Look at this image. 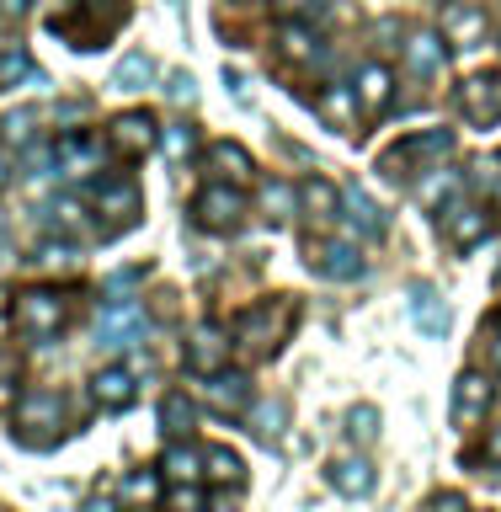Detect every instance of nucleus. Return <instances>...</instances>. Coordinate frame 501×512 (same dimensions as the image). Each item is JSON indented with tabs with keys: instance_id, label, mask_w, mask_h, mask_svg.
Returning <instances> with one entry per match:
<instances>
[{
	"instance_id": "13d9d810",
	"label": "nucleus",
	"mask_w": 501,
	"mask_h": 512,
	"mask_svg": "<svg viewBox=\"0 0 501 512\" xmlns=\"http://www.w3.org/2000/svg\"><path fill=\"white\" fill-rule=\"evenodd\" d=\"M496 400H501V384H496Z\"/></svg>"
},
{
	"instance_id": "9b49d317",
	"label": "nucleus",
	"mask_w": 501,
	"mask_h": 512,
	"mask_svg": "<svg viewBox=\"0 0 501 512\" xmlns=\"http://www.w3.org/2000/svg\"><path fill=\"white\" fill-rule=\"evenodd\" d=\"M443 38H448V48H480V43L491 38L486 6H475V0H448V11H443Z\"/></svg>"
},
{
	"instance_id": "423d86ee",
	"label": "nucleus",
	"mask_w": 501,
	"mask_h": 512,
	"mask_svg": "<svg viewBox=\"0 0 501 512\" xmlns=\"http://www.w3.org/2000/svg\"><path fill=\"white\" fill-rule=\"evenodd\" d=\"M144 331H150V320H144V310L134 299H107L102 315H96V342H102V347L128 352V347L144 342Z\"/></svg>"
},
{
	"instance_id": "cd10ccee",
	"label": "nucleus",
	"mask_w": 501,
	"mask_h": 512,
	"mask_svg": "<svg viewBox=\"0 0 501 512\" xmlns=\"http://www.w3.org/2000/svg\"><path fill=\"white\" fill-rule=\"evenodd\" d=\"M86 208H80L75 198H59V203H48L43 208V230L48 235H64V240H80V235H86Z\"/></svg>"
},
{
	"instance_id": "ddd939ff",
	"label": "nucleus",
	"mask_w": 501,
	"mask_h": 512,
	"mask_svg": "<svg viewBox=\"0 0 501 512\" xmlns=\"http://www.w3.org/2000/svg\"><path fill=\"white\" fill-rule=\"evenodd\" d=\"M459 112H464V123H475V128H491L501 123V75H470L459 86Z\"/></svg>"
},
{
	"instance_id": "4468645a",
	"label": "nucleus",
	"mask_w": 501,
	"mask_h": 512,
	"mask_svg": "<svg viewBox=\"0 0 501 512\" xmlns=\"http://www.w3.org/2000/svg\"><path fill=\"white\" fill-rule=\"evenodd\" d=\"M155 144H160V123L150 118V112H123V118H112V150H118L123 160L150 155Z\"/></svg>"
},
{
	"instance_id": "b1692460",
	"label": "nucleus",
	"mask_w": 501,
	"mask_h": 512,
	"mask_svg": "<svg viewBox=\"0 0 501 512\" xmlns=\"http://www.w3.org/2000/svg\"><path fill=\"white\" fill-rule=\"evenodd\" d=\"M411 320L422 336H448V326H454V315L438 299V288H411Z\"/></svg>"
},
{
	"instance_id": "603ef678",
	"label": "nucleus",
	"mask_w": 501,
	"mask_h": 512,
	"mask_svg": "<svg viewBox=\"0 0 501 512\" xmlns=\"http://www.w3.org/2000/svg\"><path fill=\"white\" fill-rule=\"evenodd\" d=\"M86 11H123V0H80Z\"/></svg>"
},
{
	"instance_id": "8fccbe9b",
	"label": "nucleus",
	"mask_w": 501,
	"mask_h": 512,
	"mask_svg": "<svg viewBox=\"0 0 501 512\" xmlns=\"http://www.w3.org/2000/svg\"><path fill=\"white\" fill-rule=\"evenodd\" d=\"M80 512H123L118 502H112V496H91V502L86 507H80Z\"/></svg>"
},
{
	"instance_id": "a878e982",
	"label": "nucleus",
	"mask_w": 501,
	"mask_h": 512,
	"mask_svg": "<svg viewBox=\"0 0 501 512\" xmlns=\"http://www.w3.org/2000/svg\"><path fill=\"white\" fill-rule=\"evenodd\" d=\"M256 203H262V214L267 219H294V208H299V187L294 182H283V176H267V182H256Z\"/></svg>"
},
{
	"instance_id": "c756f323",
	"label": "nucleus",
	"mask_w": 501,
	"mask_h": 512,
	"mask_svg": "<svg viewBox=\"0 0 501 512\" xmlns=\"http://www.w3.org/2000/svg\"><path fill=\"white\" fill-rule=\"evenodd\" d=\"M315 107H320V118L336 123V128H347V123L363 112V107H358V91H352V86H326V91L315 96Z\"/></svg>"
},
{
	"instance_id": "58836bf2",
	"label": "nucleus",
	"mask_w": 501,
	"mask_h": 512,
	"mask_svg": "<svg viewBox=\"0 0 501 512\" xmlns=\"http://www.w3.org/2000/svg\"><path fill=\"white\" fill-rule=\"evenodd\" d=\"M166 512H208L198 480H182V486H171V491H166Z\"/></svg>"
},
{
	"instance_id": "79ce46f5",
	"label": "nucleus",
	"mask_w": 501,
	"mask_h": 512,
	"mask_svg": "<svg viewBox=\"0 0 501 512\" xmlns=\"http://www.w3.org/2000/svg\"><path fill=\"white\" fill-rule=\"evenodd\" d=\"M272 6H278L283 22H310V16L326 11V0H272Z\"/></svg>"
},
{
	"instance_id": "f8f14e48",
	"label": "nucleus",
	"mask_w": 501,
	"mask_h": 512,
	"mask_svg": "<svg viewBox=\"0 0 501 512\" xmlns=\"http://www.w3.org/2000/svg\"><path fill=\"white\" fill-rule=\"evenodd\" d=\"M91 208L107 224H139V187L128 182V176H102V182L91 187Z\"/></svg>"
},
{
	"instance_id": "a211bd4d",
	"label": "nucleus",
	"mask_w": 501,
	"mask_h": 512,
	"mask_svg": "<svg viewBox=\"0 0 501 512\" xmlns=\"http://www.w3.org/2000/svg\"><path fill=\"white\" fill-rule=\"evenodd\" d=\"M352 91H358V107L374 118V112H390L395 102V70L390 64H363L358 80H352Z\"/></svg>"
},
{
	"instance_id": "9d476101",
	"label": "nucleus",
	"mask_w": 501,
	"mask_h": 512,
	"mask_svg": "<svg viewBox=\"0 0 501 512\" xmlns=\"http://www.w3.org/2000/svg\"><path fill=\"white\" fill-rule=\"evenodd\" d=\"M230 352H235V342L224 336L214 320H203V326H192V336H187V368L192 374H219V368H230Z\"/></svg>"
},
{
	"instance_id": "4c0bfd02",
	"label": "nucleus",
	"mask_w": 501,
	"mask_h": 512,
	"mask_svg": "<svg viewBox=\"0 0 501 512\" xmlns=\"http://www.w3.org/2000/svg\"><path fill=\"white\" fill-rule=\"evenodd\" d=\"M32 123H38V112H32V107H11L6 118H0V139H6V144H27Z\"/></svg>"
},
{
	"instance_id": "c03bdc74",
	"label": "nucleus",
	"mask_w": 501,
	"mask_h": 512,
	"mask_svg": "<svg viewBox=\"0 0 501 512\" xmlns=\"http://www.w3.org/2000/svg\"><path fill=\"white\" fill-rule=\"evenodd\" d=\"M427 512H470V502H464L459 491H438V496L427 502Z\"/></svg>"
},
{
	"instance_id": "2eb2a0df",
	"label": "nucleus",
	"mask_w": 501,
	"mask_h": 512,
	"mask_svg": "<svg viewBox=\"0 0 501 512\" xmlns=\"http://www.w3.org/2000/svg\"><path fill=\"white\" fill-rule=\"evenodd\" d=\"M203 395H208V411H219V416H246V411H251V379L235 374V368L208 374Z\"/></svg>"
},
{
	"instance_id": "72a5a7b5",
	"label": "nucleus",
	"mask_w": 501,
	"mask_h": 512,
	"mask_svg": "<svg viewBox=\"0 0 501 512\" xmlns=\"http://www.w3.org/2000/svg\"><path fill=\"white\" fill-rule=\"evenodd\" d=\"M299 208H310V214H331L336 208V187L326 176H304L299 182Z\"/></svg>"
},
{
	"instance_id": "aec40b11",
	"label": "nucleus",
	"mask_w": 501,
	"mask_h": 512,
	"mask_svg": "<svg viewBox=\"0 0 501 512\" xmlns=\"http://www.w3.org/2000/svg\"><path fill=\"white\" fill-rule=\"evenodd\" d=\"M326 480H331V486L342 491V496H352V502H358V496H368V491L379 486V470H374V464H368L363 454H342V459H331Z\"/></svg>"
},
{
	"instance_id": "c85d7f7f",
	"label": "nucleus",
	"mask_w": 501,
	"mask_h": 512,
	"mask_svg": "<svg viewBox=\"0 0 501 512\" xmlns=\"http://www.w3.org/2000/svg\"><path fill=\"white\" fill-rule=\"evenodd\" d=\"M160 427H166V438H192V427H198V406L182 395V390H171L166 400H160Z\"/></svg>"
},
{
	"instance_id": "a18cd8bd",
	"label": "nucleus",
	"mask_w": 501,
	"mask_h": 512,
	"mask_svg": "<svg viewBox=\"0 0 501 512\" xmlns=\"http://www.w3.org/2000/svg\"><path fill=\"white\" fill-rule=\"evenodd\" d=\"M27 11H32V0H0V16H6V22H22Z\"/></svg>"
},
{
	"instance_id": "c9c22d12",
	"label": "nucleus",
	"mask_w": 501,
	"mask_h": 512,
	"mask_svg": "<svg viewBox=\"0 0 501 512\" xmlns=\"http://www.w3.org/2000/svg\"><path fill=\"white\" fill-rule=\"evenodd\" d=\"M379 427H384V422H379V411H374V406H352V411H347V438L358 443V448L374 443V438H379Z\"/></svg>"
},
{
	"instance_id": "de8ad7c7",
	"label": "nucleus",
	"mask_w": 501,
	"mask_h": 512,
	"mask_svg": "<svg viewBox=\"0 0 501 512\" xmlns=\"http://www.w3.org/2000/svg\"><path fill=\"white\" fill-rule=\"evenodd\" d=\"M11 406H16V384H11L6 374H0V416H6Z\"/></svg>"
},
{
	"instance_id": "ea45409f",
	"label": "nucleus",
	"mask_w": 501,
	"mask_h": 512,
	"mask_svg": "<svg viewBox=\"0 0 501 512\" xmlns=\"http://www.w3.org/2000/svg\"><path fill=\"white\" fill-rule=\"evenodd\" d=\"M38 262H43V267H70V262H75V240L48 235L43 246H38Z\"/></svg>"
},
{
	"instance_id": "864d4df0",
	"label": "nucleus",
	"mask_w": 501,
	"mask_h": 512,
	"mask_svg": "<svg viewBox=\"0 0 501 512\" xmlns=\"http://www.w3.org/2000/svg\"><path fill=\"white\" fill-rule=\"evenodd\" d=\"M11 187V166H6V155H0V192Z\"/></svg>"
},
{
	"instance_id": "5701e85b",
	"label": "nucleus",
	"mask_w": 501,
	"mask_h": 512,
	"mask_svg": "<svg viewBox=\"0 0 501 512\" xmlns=\"http://www.w3.org/2000/svg\"><path fill=\"white\" fill-rule=\"evenodd\" d=\"M459 187H464V171H454V166H427L422 171V187H416V198H422V208H432V214H443L448 203L459 198Z\"/></svg>"
},
{
	"instance_id": "f257e3e1",
	"label": "nucleus",
	"mask_w": 501,
	"mask_h": 512,
	"mask_svg": "<svg viewBox=\"0 0 501 512\" xmlns=\"http://www.w3.org/2000/svg\"><path fill=\"white\" fill-rule=\"evenodd\" d=\"M448 155H454V128H427V134H406L390 150H379V171L384 182H411L416 171L438 166Z\"/></svg>"
},
{
	"instance_id": "3c124183",
	"label": "nucleus",
	"mask_w": 501,
	"mask_h": 512,
	"mask_svg": "<svg viewBox=\"0 0 501 512\" xmlns=\"http://www.w3.org/2000/svg\"><path fill=\"white\" fill-rule=\"evenodd\" d=\"M486 459L501 464V427H491V438H486Z\"/></svg>"
},
{
	"instance_id": "e433bc0d",
	"label": "nucleus",
	"mask_w": 501,
	"mask_h": 512,
	"mask_svg": "<svg viewBox=\"0 0 501 512\" xmlns=\"http://www.w3.org/2000/svg\"><path fill=\"white\" fill-rule=\"evenodd\" d=\"M155 496H160V475L155 470H134V475H128V486H123V502L128 507H150Z\"/></svg>"
},
{
	"instance_id": "37998d69",
	"label": "nucleus",
	"mask_w": 501,
	"mask_h": 512,
	"mask_svg": "<svg viewBox=\"0 0 501 512\" xmlns=\"http://www.w3.org/2000/svg\"><path fill=\"white\" fill-rule=\"evenodd\" d=\"M144 278V267H128V272H112V278L102 283V294L107 299H128V294H134V283Z\"/></svg>"
},
{
	"instance_id": "1a4fd4ad",
	"label": "nucleus",
	"mask_w": 501,
	"mask_h": 512,
	"mask_svg": "<svg viewBox=\"0 0 501 512\" xmlns=\"http://www.w3.org/2000/svg\"><path fill=\"white\" fill-rule=\"evenodd\" d=\"M400 54H406V70L422 80V86H427V80H443V75H448V38H443V32H427V27H422V32H406Z\"/></svg>"
},
{
	"instance_id": "4be33fe9",
	"label": "nucleus",
	"mask_w": 501,
	"mask_h": 512,
	"mask_svg": "<svg viewBox=\"0 0 501 512\" xmlns=\"http://www.w3.org/2000/svg\"><path fill=\"white\" fill-rule=\"evenodd\" d=\"M134 395H139L134 390V374H128L123 363H112V368H102V374L91 379V400L102 411H128V406H134Z\"/></svg>"
},
{
	"instance_id": "7ed1b4c3",
	"label": "nucleus",
	"mask_w": 501,
	"mask_h": 512,
	"mask_svg": "<svg viewBox=\"0 0 501 512\" xmlns=\"http://www.w3.org/2000/svg\"><path fill=\"white\" fill-rule=\"evenodd\" d=\"M11 326L22 331V336H38V342H48V336H59L64 326H70V294L64 288H22L11 304Z\"/></svg>"
},
{
	"instance_id": "bb28decb",
	"label": "nucleus",
	"mask_w": 501,
	"mask_h": 512,
	"mask_svg": "<svg viewBox=\"0 0 501 512\" xmlns=\"http://www.w3.org/2000/svg\"><path fill=\"white\" fill-rule=\"evenodd\" d=\"M160 475H166L171 486H182V480H198V475H203V448H192L187 438H176L166 454H160Z\"/></svg>"
},
{
	"instance_id": "f704fd0d",
	"label": "nucleus",
	"mask_w": 501,
	"mask_h": 512,
	"mask_svg": "<svg viewBox=\"0 0 501 512\" xmlns=\"http://www.w3.org/2000/svg\"><path fill=\"white\" fill-rule=\"evenodd\" d=\"M251 427H256V438H278V432H283V416H288V406H283V400H262V406H256V400H251Z\"/></svg>"
},
{
	"instance_id": "09e8293b",
	"label": "nucleus",
	"mask_w": 501,
	"mask_h": 512,
	"mask_svg": "<svg viewBox=\"0 0 501 512\" xmlns=\"http://www.w3.org/2000/svg\"><path fill=\"white\" fill-rule=\"evenodd\" d=\"M75 118H86V102H59V123H75Z\"/></svg>"
},
{
	"instance_id": "39448f33",
	"label": "nucleus",
	"mask_w": 501,
	"mask_h": 512,
	"mask_svg": "<svg viewBox=\"0 0 501 512\" xmlns=\"http://www.w3.org/2000/svg\"><path fill=\"white\" fill-rule=\"evenodd\" d=\"M246 192H240L235 182H208L198 198H192V214H198L203 230H214V235H230L240 230V219H246Z\"/></svg>"
},
{
	"instance_id": "20e7f679",
	"label": "nucleus",
	"mask_w": 501,
	"mask_h": 512,
	"mask_svg": "<svg viewBox=\"0 0 501 512\" xmlns=\"http://www.w3.org/2000/svg\"><path fill=\"white\" fill-rule=\"evenodd\" d=\"M22 406V427H16V443L22 448H54L64 438V400L54 390H38V395H16Z\"/></svg>"
},
{
	"instance_id": "a19ab883",
	"label": "nucleus",
	"mask_w": 501,
	"mask_h": 512,
	"mask_svg": "<svg viewBox=\"0 0 501 512\" xmlns=\"http://www.w3.org/2000/svg\"><path fill=\"white\" fill-rule=\"evenodd\" d=\"M166 96H171L176 107H192V102H198V80H192L187 70H171V80H166Z\"/></svg>"
},
{
	"instance_id": "49530a36",
	"label": "nucleus",
	"mask_w": 501,
	"mask_h": 512,
	"mask_svg": "<svg viewBox=\"0 0 501 512\" xmlns=\"http://www.w3.org/2000/svg\"><path fill=\"white\" fill-rule=\"evenodd\" d=\"M496 166H501V160H491V155H486V160H475V182H480V187H491Z\"/></svg>"
},
{
	"instance_id": "6ab92c4d",
	"label": "nucleus",
	"mask_w": 501,
	"mask_h": 512,
	"mask_svg": "<svg viewBox=\"0 0 501 512\" xmlns=\"http://www.w3.org/2000/svg\"><path fill=\"white\" fill-rule=\"evenodd\" d=\"M208 171H214L219 182L246 187V182H251V171H256V160H251L246 144H235V139H214V144H208Z\"/></svg>"
},
{
	"instance_id": "7c9ffc66",
	"label": "nucleus",
	"mask_w": 501,
	"mask_h": 512,
	"mask_svg": "<svg viewBox=\"0 0 501 512\" xmlns=\"http://www.w3.org/2000/svg\"><path fill=\"white\" fill-rule=\"evenodd\" d=\"M203 475L214 480V486H240V480H246V464H240V454L235 448H208L203 454Z\"/></svg>"
},
{
	"instance_id": "0eeeda50",
	"label": "nucleus",
	"mask_w": 501,
	"mask_h": 512,
	"mask_svg": "<svg viewBox=\"0 0 501 512\" xmlns=\"http://www.w3.org/2000/svg\"><path fill=\"white\" fill-rule=\"evenodd\" d=\"M304 251H310V267L331 283H352L368 272V256L352 240H304Z\"/></svg>"
},
{
	"instance_id": "5fc2aeb1",
	"label": "nucleus",
	"mask_w": 501,
	"mask_h": 512,
	"mask_svg": "<svg viewBox=\"0 0 501 512\" xmlns=\"http://www.w3.org/2000/svg\"><path fill=\"white\" fill-rule=\"evenodd\" d=\"M491 363L501 368V336H496V342H491Z\"/></svg>"
},
{
	"instance_id": "473e14b6",
	"label": "nucleus",
	"mask_w": 501,
	"mask_h": 512,
	"mask_svg": "<svg viewBox=\"0 0 501 512\" xmlns=\"http://www.w3.org/2000/svg\"><path fill=\"white\" fill-rule=\"evenodd\" d=\"M150 80H155L150 54H123V59H118V70H112V86H118V91H144Z\"/></svg>"
},
{
	"instance_id": "f3484780",
	"label": "nucleus",
	"mask_w": 501,
	"mask_h": 512,
	"mask_svg": "<svg viewBox=\"0 0 501 512\" xmlns=\"http://www.w3.org/2000/svg\"><path fill=\"white\" fill-rule=\"evenodd\" d=\"M336 198H342V219H347V230H358V235H384V208L368 198V192L358 187V182H342V192H336Z\"/></svg>"
},
{
	"instance_id": "6e6552de",
	"label": "nucleus",
	"mask_w": 501,
	"mask_h": 512,
	"mask_svg": "<svg viewBox=\"0 0 501 512\" xmlns=\"http://www.w3.org/2000/svg\"><path fill=\"white\" fill-rule=\"evenodd\" d=\"M491 230H496L491 208H480V203H448L443 208V240L454 251H475L480 240H491Z\"/></svg>"
},
{
	"instance_id": "6e6d98bb",
	"label": "nucleus",
	"mask_w": 501,
	"mask_h": 512,
	"mask_svg": "<svg viewBox=\"0 0 501 512\" xmlns=\"http://www.w3.org/2000/svg\"><path fill=\"white\" fill-rule=\"evenodd\" d=\"M214 512H235V507H214Z\"/></svg>"
},
{
	"instance_id": "f03ea898",
	"label": "nucleus",
	"mask_w": 501,
	"mask_h": 512,
	"mask_svg": "<svg viewBox=\"0 0 501 512\" xmlns=\"http://www.w3.org/2000/svg\"><path fill=\"white\" fill-rule=\"evenodd\" d=\"M294 320H299V304L294 299H262V304H251V310L240 315V347L256 352V358H278V347L288 342Z\"/></svg>"
},
{
	"instance_id": "393cba45",
	"label": "nucleus",
	"mask_w": 501,
	"mask_h": 512,
	"mask_svg": "<svg viewBox=\"0 0 501 512\" xmlns=\"http://www.w3.org/2000/svg\"><path fill=\"white\" fill-rule=\"evenodd\" d=\"M278 48H283V59H294V64H320L326 59V48H320V38L310 32V22H283Z\"/></svg>"
},
{
	"instance_id": "412c9836",
	"label": "nucleus",
	"mask_w": 501,
	"mask_h": 512,
	"mask_svg": "<svg viewBox=\"0 0 501 512\" xmlns=\"http://www.w3.org/2000/svg\"><path fill=\"white\" fill-rule=\"evenodd\" d=\"M491 400H496V384L486 379V374H459V384H454V422H480V416L491 411Z\"/></svg>"
},
{
	"instance_id": "dca6fc26",
	"label": "nucleus",
	"mask_w": 501,
	"mask_h": 512,
	"mask_svg": "<svg viewBox=\"0 0 501 512\" xmlns=\"http://www.w3.org/2000/svg\"><path fill=\"white\" fill-rule=\"evenodd\" d=\"M102 155H107V144L96 139V134H59V139H54V160H59V171L91 176V171H102Z\"/></svg>"
},
{
	"instance_id": "4d7b16f0",
	"label": "nucleus",
	"mask_w": 501,
	"mask_h": 512,
	"mask_svg": "<svg viewBox=\"0 0 501 512\" xmlns=\"http://www.w3.org/2000/svg\"><path fill=\"white\" fill-rule=\"evenodd\" d=\"M0 246H6V230H0Z\"/></svg>"
},
{
	"instance_id": "bf43d9fd",
	"label": "nucleus",
	"mask_w": 501,
	"mask_h": 512,
	"mask_svg": "<svg viewBox=\"0 0 501 512\" xmlns=\"http://www.w3.org/2000/svg\"><path fill=\"white\" fill-rule=\"evenodd\" d=\"M470 512H475V507H470Z\"/></svg>"
},
{
	"instance_id": "2f4dec72",
	"label": "nucleus",
	"mask_w": 501,
	"mask_h": 512,
	"mask_svg": "<svg viewBox=\"0 0 501 512\" xmlns=\"http://www.w3.org/2000/svg\"><path fill=\"white\" fill-rule=\"evenodd\" d=\"M155 150L166 155L171 166H182V160H192V150H198V128L192 123H166V134H160Z\"/></svg>"
}]
</instances>
